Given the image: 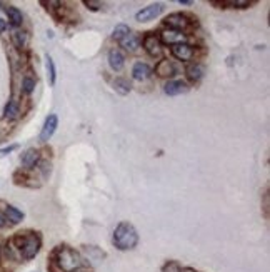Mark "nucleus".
<instances>
[{
	"instance_id": "nucleus-1",
	"label": "nucleus",
	"mask_w": 270,
	"mask_h": 272,
	"mask_svg": "<svg viewBox=\"0 0 270 272\" xmlns=\"http://www.w3.org/2000/svg\"><path fill=\"white\" fill-rule=\"evenodd\" d=\"M139 244V234L130 222H120L114 230V246L120 251H130Z\"/></svg>"
},
{
	"instance_id": "nucleus-2",
	"label": "nucleus",
	"mask_w": 270,
	"mask_h": 272,
	"mask_svg": "<svg viewBox=\"0 0 270 272\" xmlns=\"http://www.w3.org/2000/svg\"><path fill=\"white\" fill-rule=\"evenodd\" d=\"M15 246L19 247V251L22 252V257L30 261L40 251V237L37 234H28V235H17L14 239Z\"/></svg>"
},
{
	"instance_id": "nucleus-3",
	"label": "nucleus",
	"mask_w": 270,
	"mask_h": 272,
	"mask_svg": "<svg viewBox=\"0 0 270 272\" xmlns=\"http://www.w3.org/2000/svg\"><path fill=\"white\" fill-rule=\"evenodd\" d=\"M57 262L63 272H74L75 269H79L82 265V257H80V254L75 252L74 249L62 247L57 254Z\"/></svg>"
},
{
	"instance_id": "nucleus-4",
	"label": "nucleus",
	"mask_w": 270,
	"mask_h": 272,
	"mask_svg": "<svg viewBox=\"0 0 270 272\" xmlns=\"http://www.w3.org/2000/svg\"><path fill=\"white\" fill-rule=\"evenodd\" d=\"M144 49L147 50V54L152 57H160L162 55V42L160 39L154 34L145 35L144 39Z\"/></svg>"
},
{
	"instance_id": "nucleus-5",
	"label": "nucleus",
	"mask_w": 270,
	"mask_h": 272,
	"mask_svg": "<svg viewBox=\"0 0 270 272\" xmlns=\"http://www.w3.org/2000/svg\"><path fill=\"white\" fill-rule=\"evenodd\" d=\"M162 10H163L162 4H152V5H149V7H145L144 10L137 12L135 19H137L139 22H150V20H154L155 17L160 15Z\"/></svg>"
},
{
	"instance_id": "nucleus-6",
	"label": "nucleus",
	"mask_w": 270,
	"mask_h": 272,
	"mask_svg": "<svg viewBox=\"0 0 270 272\" xmlns=\"http://www.w3.org/2000/svg\"><path fill=\"white\" fill-rule=\"evenodd\" d=\"M57 126H58V119L55 114H50L49 117L45 119V124L42 127V132H40V140L42 142H47L52 135H54V132L57 131Z\"/></svg>"
},
{
	"instance_id": "nucleus-7",
	"label": "nucleus",
	"mask_w": 270,
	"mask_h": 272,
	"mask_svg": "<svg viewBox=\"0 0 270 272\" xmlns=\"http://www.w3.org/2000/svg\"><path fill=\"white\" fill-rule=\"evenodd\" d=\"M165 23H167L170 28H172V31H177V32H182L184 28H187V27L190 25V22L187 20V17L182 15V14L168 15L167 19H165Z\"/></svg>"
},
{
	"instance_id": "nucleus-8",
	"label": "nucleus",
	"mask_w": 270,
	"mask_h": 272,
	"mask_svg": "<svg viewBox=\"0 0 270 272\" xmlns=\"http://www.w3.org/2000/svg\"><path fill=\"white\" fill-rule=\"evenodd\" d=\"M172 55L179 61H190L193 57V49L189 44H175L172 45Z\"/></svg>"
},
{
	"instance_id": "nucleus-9",
	"label": "nucleus",
	"mask_w": 270,
	"mask_h": 272,
	"mask_svg": "<svg viewBox=\"0 0 270 272\" xmlns=\"http://www.w3.org/2000/svg\"><path fill=\"white\" fill-rule=\"evenodd\" d=\"M165 94L167 96H180V94H185L187 90H189V87L185 85V82H182V80H170L165 84Z\"/></svg>"
},
{
	"instance_id": "nucleus-10",
	"label": "nucleus",
	"mask_w": 270,
	"mask_h": 272,
	"mask_svg": "<svg viewBox=\"0 0 270 272\" xmlns=\"http://www.w3.org/2000/svg\"><path fill=\"white\" fill-rule=\"evenodd\" d=\"M132 75H133L135 80H145V79H149V77L152 75V69L147 66V64L139 62V64H135V66H133Z\"/></svg>"
},
{
	"instance_id": "nucleus-11",
	"label": "nucleus",
	"mask_w": 270,
	"mask_h": 272,
	"mask_svg": "<svg viewBox=\"0 0 270 272\" xmlns=\"http://www.w3.org/2000/svg\"><path fill=\"white\" fill-rule=\"evenodd\" d=\"M109 64H110V67L115 70V72H119V70L124 69L125 58L119 50H110L109 52Z\"/></svg>"
},
{
	"instance_id": "nucleus-12",
	"label": "nucleus",
	"mask_w": 270,
	"mask_h": 272,
	"mask_svg": "<svg viewBox=\"0 0 270 272\" xmlns=\"http://www.w3.org/2000/svg\"><path fill=\"white\" fill-rule=\"evenodd\" d=\"M162 40L163 42H167V44H184V40H185V35L182 34V32H177V31H165V32H162Z\"/></svg>"
},
{
	"instance_id": "nucleus-13",
	"label": "nucleus",
	"mask_w": 270,
	"mask_h": 272,
	"mask_svg": "<svg viewBox=\"0 0 270 272\" xmlns=\"http://www.w3.org/2000/svg\"><path fill=\"white\" fill-rule=\"evenodd\" d=\"M155 74L160 75V77H172V75H175L174 64H170L168 61H160L155 66Z\"/></svg>"
},
{
	"instance_id": "nucleus-14",
	"label": "nucleus",
	"mask_w": 270,
	"mask_h": 272,
	"mask_svg": "<svg viewBox=\"0 0 270 272\" xmlns=\"http://www.w3.org/2000/svg\"><path fill=\"white\" fill-rule=\"evenodd\" d=\"M187 77H189L192 82H198L204 77V67L200 64H192V66H189V69H187Z\"/></svg>"
},
{
	"instance_id": "nucleus-15",
	"label": "nucleus",
	"mask_w": 270,
	"mask_h": 272,
	"mask_svg": "<svg viewBox=\"0 0 270 272\" xmlns=\"http://www.w3.org/2000/svg\"><path fill=\"white\" fill-rule=\"evenodd\" d=\"M120 44L124 49L133 52V50H137V47H139V37L135 34H127L125 37L120 40Z\"/></svg>"
},
{
	"instance_id": "nucleus-16",
	"label": "nucleus",
	"mask_w": 270,
	"mask_h": 272,
	"mask_svg": "<svg viewBox=\"0 0 270 272\" xmlns=\"http://www.w3.org/2000/svg\"><path fill=\"white\" fill-rule=\"evenodd\" d=\"M37 162H39V152L35 149H28L22 156V164L25 165V167H33Z\"/></svg>"
},
{
	"instance_id": "nucleus-17",
	"label": "nucleus",
	"mask_w": 270,
	"mask_h": 272,
	"mask_svg": "<svg viewBox=\"0 0 270 272\" xmlns=\"http://www.w3.org/2000/svg\"><path fill=\"white\" fill-rule=\"evenodd\" d=\"M5 219H9L12 224H19V222H22L23 214L19 209H15V207L7 205L5 207Z\"/></svg>"
},
{
	"instance_id": "nucleus-18",
	"label": "nucleus",
	"mask_w": 270,
	"mask_h": 272,
	"mask_svg": "<svg viewBox=\"0 0 270 272\" xmlns=\"http://www.w3.org/2000/svg\"><path fill=\"white\" fill-rule=\"evenodd\" d=\"M7 17H9V20H10V23L14 27H19L22 23V20H23L22 12L17 7H7Z\"/></svg>"
},
{
	"instance_id": "nucleus-19",
	"label": "nucleus",
	"mask_w": 270,
	"mask_h": 272,
	"mask_svg": "<svg viewBox=\"0 0 270 272\" xmlns=\"http://www.w3.org/2000/svg\"><path fill=\"white\" fill-rule=\"evenodd\" d=\"M45 67H47V74H49V82L50 85L55 84V77H57V72H55V66H54V61H52L50 55L45 57Z\"/></svg>"
},
{
	"instance_id": "nucleus-20",
	"label": "nucleus",
	"mask_w": 270,
	"mask_h": 272,
	"mask_svg": "<svg viewBox=\"0 0 270 272\" xmlns=\"http://www.w3.org/2000/svg\"><path fill=\"white\" fill-rule=\"evenodd\" d=\"M114 88L120 94V96H125V94L130 92V84H128V80H125V79H115Z\"/></svg>"
},
{
	"instance_id": "nucleus-21",
	"label": "nucleus",
	"mask_w": 270,
	"mask_h": 272,
	"mask_svg": "<svg viewBox=\"0 0 270 272\" xmlns=\"http://www.w3.org/2000/svg\"><path fill=\"white\" fill-rule=\"evenodd\" d=\"M127 34H130V31H128V27L124 25V23H120V25H117V27H115V31H114V39H115V40H119V42H120V40L124 39Z\"/></svg>"
},
{
	"instance_id": "nucleus-22",
	"label": "nucleus",
	"mask_w": 270,
	"mask_h": 272,
	"mask_svg": "<svg viewBox=\"0 0 270 272\" xmlns=\"http://www.w3.org/2000/svg\"><path fill=\"white\" fill-rule=\"evenodd\" d=\"M17 114H19V107H17V102L12 100V102H9L7 109H5V117L7 119H15Z\"/></svg>"
},
{
	"instance_id": "nucleus-23",
	"label": "nucleus",
	"mask_w": 270,
	"mask_h": 272,
	"mask_svg": "<svg viewBox=\"0 0 270 272\" xmlns=\"http://www.w3.org/2000/svg\"><path fill=\"white\" fill-rule=\"evenodd\" d=\"M22 87H23V92H25V94H32L33 87H35V80L30 79V77H25L23 82H22Z\"/></svg>"
},
{
	"instance_id": "nucleus-24",
	"label": "nucleus",
	"mask_w": 270,
	"mask_h": 272,
	"mask_svg": "<svg viewBox=\"0 0 270 272\" xmlns=\"http://www.w3.org/2000/svg\"><path fill=\"white\" fill-rule=\"evenodd\" d=\"M17 144H14V145H9V147H5V149H0V157H5V156H9V154L12 152V150H15L17 149Z\"/></svg>"
},
{
	"instance_id": "nucleus-25",
	"label": "nucleus",
	"mask_w": 270,
	"mask_h": 272,
	"mask_svg": "<svg viewBox=\"0 0 270 272\" xmlns=\"http://www.w3.org/2000/svg\"><path fill=\"white\" fill-rule=\"evenodd\" d=\"M14 40L17 42V45L22 47V45H23V40H25V37H23V34H22V32H15V35H14Z\"/></svg>"
},
{
	"instance_id": "nucleus-26",
	"label": "nucleus",
	"mask_w": 270,
	"mask_h": 272,
	"mask_svg": "<svg viewBox=\"0 0 270 272\" xmlns=\"http://www.w3.org/2000/svg\"><path fill=\"white\" fill-rule=\"evenodd\" d=\"M227 5H232V7H237V9H244V7H249V2H227Z\"/></svg>"
},
{
	"instance_id": "nucleus-27",
	"label": "nucleus",
	"mask_w": 270,
	"mask_h": 272,
	"mask_svg": "<svg viewBox=\"0 0 270 272\" xmlns=\"http://www.w3.org/2000/svg\"><path fill=\"white\" fill-rule=\"evenodd\" d=\"M5 221H7V219H5V216H4V214H0V229L5 227V224H7Z\"/></svg>"
},
{
	"instance_id": "nucleus-28",
	"label": "nucleus",
	"mask_w": 270,
	"mask_h": 272,
	"mask_svg": "<svg viewBox=\"0 0 270 272\" xmlns=\"http://www.w3.org/2000/svg\"><path fill=\"white\" fill-rule=\"evenodd\" d=\"M5 28H7V23H5L2 19H0V32H4L5 31Z\"/></svg>"
},
{
	"instance_id": "nucleus-29",
	"label": "nucleus",
	"mask_w": 270,
	"mask_h": 272,
	"mask_svg": "<svg viewBox=\"0 0 270 272\" xmlns=\"http://www.w3.org/2000/svg\"><path fill=\"white\" fill-rule=\"evenodd\" d=\"M180 272H195V270H193V269H182Z\"/></svg>"
}]
</instances>
